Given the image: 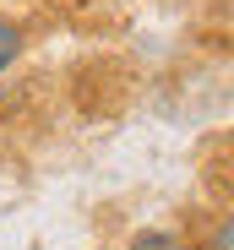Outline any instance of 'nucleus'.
Here are the masks:
<instances>
[{"instance_id":"2","label":"nucleus","mask_w":234,"mask_h":250,"mask_svg":"<svg viewBox=\"0 0 234 250\" xmlns=\"http://www.w3.org/2000/svg\"><path fill=\"white\" fill-rule=\"evenodd\" d=\"M131 250H185V245H180V239H169V234H152V229H147V234H136V239H131Z\"/></svg>"},{"instance_id":"1","label":"nucleus","mask_w":234,"mask_h":250,"mask_svg":"<svg viewBox=\"0 0 234 250\" xmlns=\"http://www.w3.org/2000/svg\"><path fill=\"white\" fill-rule=\"evenodd\" d=\"M17 55H22V27L17 22H0V71H6Z\"/></svg>"},{"instance_id":"3","label":"nucleus","mask_w":234,"mask_h":250,"mask_svg":"<svg viewBox=\"0 0 234 250\" xmlns=\"http://www.w3.org/2000/svg\"><path fill=\"white\" fill-rule=\"evenodd\" d=\"M207 250H234V212L213 229V239H207Z\"/></svg>"}]
</instances>
